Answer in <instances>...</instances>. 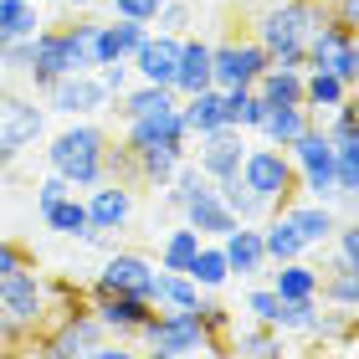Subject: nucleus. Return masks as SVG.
<instances>
[{"mask_svg":"<svg viewBox=\"0 0 359 359\" xmlns=\"http://www.w3.org/2000/svg\"><path fill=\"white\" fill-rule=\"evenodd\" d=\"M93 36H97V21L83 15L72 26H41L31 36V88L46 93L57 77H77V72H97V57H93Z\"/></svg>","mask_w":359,"mask_h":359,"instance_id":"nucleus-1","label":"nucleus"},{"mask_svg":"<svg viewBox=\"0 0 359 359\" xmlns=\"http://www.w3.org/2000/svg\"><path fill=\"white\" fill-rule=\"evenodd\" d=\"M323 15H329L323 0H277V6L262 11L252 41L267 52L272 67H298V72H303V46H308V36L323 26Z\"/></svg>","mask_w":359,"mask_h":359,"instance_id":"nucleus-2","label":"nucleus"},{"mask_svg":"<svg viewBox=\"0 0 359 359\" xmlns=\"http://www.w3.org/2000/svg\"><path fill=\"white\" fill-rule=\"evenodd\" d=\"M41 329H46V277L31 267L0 277V349H31Z\"/></svg>","mask_w":359,"mask_h":359,"instance_id":"nucleus-3","label":"nucleus"},{"mask_svg":"<svg viewBox=\"0 0 359 359\" xmlns=\"http://www.w3.org/2000/svg\"><path fill=\"white\" fill-rule=\"evenodd\" d=\"M103 149H108V128L93 118H72L46 144V165L72 190H93V185H103Z\"/></svg>","mask_w":359,"mask_h":359,"instance_id":"nucleus-4","label":"nucleus"},{"mask_svg":"<svg viewBox=\"0 0 359 359\" xmlns=\"http://www.w3.org/2000/svg\"><path fill=\"white\" fill-rule=\"evenodd\" d=\"M144 339V349H159V354H175V359H195V354H226L221 339H210L201 329V318H195V308L190 313H154L139 323V334Z\"/></svg>","mask_w":359,"mask_h":359,"instance_id":"nucleus-5","label":"nucleus"},{"mask_svg":"<svg viewBox=\"0 0 359 359\" xmlns=\"http://www.w3.org/2000/svg\"><path fill=\"white\" fill-rule=\"evenodd\" d=\"M287 159H292V170H298V195H303V201H323V205L339 201V185H334V144H329V134H323L318 123H308L303 134L287 144Z\"/></svg>","mask_w":359,"mask_h":359,"instance_id":"nucleus-6","label":"nucleus"},{"mask_svg":"<svg viewBox=\"0 0 359 359\" xmlns=\"http://www.w3.org/2000/svg\"><path fill=\"white\" fill-rule=\"evenodd\" d=\"M236 180L257 195V201H267L272 210H283V205L292 201V195H298V170H292L287 149H272V144H257V149L247 144Z\"/></svg>","mask_w":359,"mask_h":359,"instance_id":"nucleus-7","label":"nucleus"},{"mask_svg":"<svg viewBox=\"0 0 359 359\" xmlns=\"http://www.w3.org/2000/svg\"><path fill=\"white\" fill-rule=\"evenodd\" d=\"M303 67H323V72H334L339 83H349V88H354V77H359L354 26L334 21V15H323V26H318L313 36H308V46H303Z\"/></svg>","mask_w":359,"mask_h":359,"instance_id":"nucleus-8","label":"nucleus"},{"mask_svg":"<svg viewBox=\"0 0 359 359\" xmlns=\"http://www.w3.org/2000/svg\"><path fill=\"white\" fill-rule=\"evenodd\" d=\"M103 323L93 318V308H83V313H67L57 323H46V329L36 334V344H31V359H83L93 344H103Z\"/></svg>","mask_w":359,"mask_h":359,"instance_id":"nucleus-9","label":"nucleus"},{"mask_svg":"<svg viewBox=\"0 0 359 359\" xmlns=\"http://www.w3.org/2000/svg\"><path fill=\"white\" fill-rule=\"evenodd\" d=\"M267 67H272V62H267V52H262L252 36H247V41H241V36H226V41L210 46V88H221V93L252 88Z\"/></svg>","mask_w":359,"mask_h":359,"instance_id":"nucleus-10","label":"nucleus"},{"mask_svg":"<svg viewBox=\"0 0 359 359\" xmlns=\"http://www.w3.org/2000/svg\"><path fill=\"white\" fill-rule=\"evenodd\" d=\"M88 308H93V318L103 323L108 339H134L139 323L154 313V303L139 298V292H103V287H88Z\"/></svg>","mask_w":359,"mask_h":359,"instance_id":"nucleus-11","label":"nucleus"},{"mask_svg":"<svg viewBox=\"0 0 359 359\" xmlns=\"http://www.w3.org/2000/svg\"><path fill=\"white\" fill-rule=\"evenodd\" d=\"M113 97L97 88L93 72H77V77H57L52 88H46V113H62V118H97V113H108Z\"/></svg>","mask_w":359,"mask_h":359,"instance_id":"nucleus-12","label":"nucleus"},{"mask_svg":"<svg viewBox=\"0 0 359 359\" xmlns=\"http://www.w3.org/2000/svg\"><path fill=\"white\" fill-rule=\"evenodd\" d=\"M154 272L159 267L144 252H108L103 267H97V277H93V287H103V292H139V298H149Z\"/></svg>","mask_w":359,"mask_h":359,"instance_id":"nucleus-13","label":"nucleus"},{"mask_svg":"<svg viewBox=\"0 0 359 359\" xmlns=\"http://www.w3.org/2000/svg\"><path fill=\"white\" fill-rule=\"evenodd\" d=\"M83 205H88V226L93 231H123L128 221H134V185H113V180H103V185H93L83 195Z\"/></svg>","mask_w":359,"mask_h":359,"instance_id":"nucleus-14","label":"nucleus"},{"mask_svg":"<svg viewBox=\"0 0 359 359\" xmlns=\"http://www.w3.org/2000/svg\"><path fill=\"white\" fill-rule=\"evenodd\" d=\"M175 62H180V36H165V31H149V36L139 41V52L128 57V72H134V83L170 88V83H175Z\"/></svg>","mask_w":359,"mask_h":359,"instance_id":"nucleus-15","label":"nucleus"},{"mask_svg":"<svg viewBox=\"0 0 359 359\" xmlns=\"http://www.w3.org/2000/svg\"><path fill=\"white\" fill-rule=\"evenodd\" d=\"M123 144L128 149H159V144H190V128L175 108H154L144 118H123Z\"/></svg>","mask_w":359,"mask_h":359,"instance_id":"nucleus-16","label":"nucleus"},{"mask_svg":"<svg viewBox=\"0 0 359 359\" xmlns=\"http://www.w3.org/2000/svg\"><path fill=\"white\" fill-rule=\"evenodd\" d=\"M241 154H247V134L241 128H216V134H201V149H195L190 165L205 180H231L241 170Z\"/></svg>","mask_w":359,"mask_h":359,"instance_id":"nucleus-17","label":"nucleus"},{"mask_svg":"<svg viewBox=\"0 0 359 359\" xmlns=\"http://www.w3.org/2000/svg\"><path fill=\"white\" fill-rule=\"evenodd\" d=\"M283 216L292 221V231L303 236V247H308V252H323V247H329V236H334V226H339L334 205H323V201H303V195H292V201L283 205Z\"/></svg>","mask_w":359,"mask_h":359,"instance_id":"nucleus-18","label":"nucleus"},{"mask_svg":"<svg viewBox=\"0 0 359 359\" xmlns=\"http://www.w3.org/2000/svg\"><path fill=\"white\" fill-rule=\"evenodd\" d=\"M46 134V108H36L31 97H0V139H11L15 149L36 144Z\"/></svg>","mask_w":359,"mask_h":359,"instance_id":"nucleus-19","label":"nucleus"},{"mask_svg":"<svg viewBox=\"0 0 359 359\" xmlns=\"http://www.w3.org/2000/svg\"><path fill=\"white\" fill-rule=\"evenodd\" d=\"M180 216H185V226H190V231H201V241H221V236L236 226V216L221 205L216 185H205L201 195H195V201H185V205H180Z\"/></svg>","mask_w":359,"mask_h":359,"instance_id":"nucleus-20","label":"nucleus"},{"mask_svg":"<svg viewBox=\"0 0 359 359\" xmlns=\"http://www.w3.org/2000/svg\"><path fill=\"white\" fill-rule=\"evenodd\" d=\"M221 252H226V267H231V277H257L267 272V252H262V231L257 226H231V231L221 236Z\"/></svg>","mask_w":359,"mask_h":359,"instance_id":"nucleus-21","label":"nucleus"},{"mask_svg":"<svg viewBox=\"0 0 359 359\" xmlns=\"http://www.w3.org/2000/svg\"><path fill=\"white\" fill-rule=\"evenodd\" d=\"M201 88H210V41L180 36V62H175L170 93H175V97H190V93H201Z\"/></svg>","mask_w":359,"mask_h":359,"instance_id":"nucleus-22","label":"nucleus"},{"mask_svg":"<svg viewBox=\"0 0 359 359\" xmlns=\"http://www.w3.org/2000/svg\"><path fill=\"white\" fill-rule=\"evenodd\" d=\"M149 36V26H139V21H97V36H93V57H97V67L103 62H128L139 52V41Z\"/></svg>","mask_w":359,"mask_h":359,"instance_id":"nucleus-23","label":"nucleus"},{"mask_svg":"<svg viewBox=\"0 0 359 359\" xmlns=\"http://www.w3.org/2000/svg\"><path fill=\"white\" fill-rule=\"evenodd\" d=\"M41 221L46 226H52V231L57 236H72V241H93V247H108V236L103 231H93V226H88V205H83V195H62V201L57 205H46L41 210ZM113 252V247H108Z\"/></svg>","mask_w":359,"mask_h":359,"instance_id":"nucleus-24","label":"nucleus"},{"mask_svg":"<svg viewBox=\"0 0 359 359\" xmlns=\"http://www.w3.org/2000/svg\"><path fill=\"white\" fill-rule=\"evenodd\" d=\"M226 354L236 359H287V334L277 329H262V323H247V329H231L226 334Z\"/></svg>","mask_w":359,"mask_h":359,"instance_id":"nucleus-25","label":"nucleus"},{"mask_svg":"<svg viewBox=\"0 0 359 359\" xmlns=\"http://www.w3.org/2000/svg\"><path fill=\"white\" fill-rule=\"evenodd\" d=\"M180 118H185L190 139L226 128V97H221V88H201V93H190V97H180Z\"/></svg>","mask_w":359,"mask_h":359,"instance_id":"nucleus-26","label":"nucleus"},{"mask_svg":"<svg viewBox=\"0 0 359 359\" xmlns=\"http://www.w3.org/2000/svg\"><path fill=\"white\" fill-rule=\"evenodd\" d=\"M185 149L190 144H159V149H134V175H139V185H149V190H165L175 170L185 165Z\"/></svg>","mask_w":359,"mask_h":359,"instance_id":"nucleus-27","label":"nucleus"},{"mask_svg":"<svg viewBox=\"0 0 359 359\" xmlns=\"http://www.w3.org/2000/svg\"><path fill=\"white\" fill-rule=\"evenodd\" d=\"M257 231H262V252H267V267H277V262H298V257H308L303 236L292 231V221L283 216V210H272L267 221H257Z\"/></svg>","mask_w":359,"mask_h":359,"instance_id":"nucleus-28","label":"nucleus"},{"mask_svg":"<svg viewBox=\"0 0 359 359\" xmlns=\"http://www.w3.org/2000/svg\"><path fill=\"white\" fill-rule=\"evenodd\" d=\"M318 277H323V267H313L308 257H298V262H277L267 287L283 303H303V298H318Z\"/></svg>","mask_w":359,"mask_h":359,"instance_id":"nucleus-29","label":"nucleus"},{"mask_svg":"<svg viewBox=\"0 0 359 359\" xmlns=\"http://www.w3.org/2000/svg\"><path fill=\"white\" fill-rule=\"evenodd\" d=\"M354 97V88L349 83H339L334 72H323V67H303V108L313 113H334L339 103H349Z\"/></svg>","mask_w":359,"mask_h":359,"instance_id":"nucleus-30","label":"nucleus"},{"mask_svg":"<svg viewBox=\"0 0 359 359\" xmlns=\"http://www.w3.org/2000/svg\"><path fill=\"white\" fill-rule=\"evenodd\" d=\"M252 93L262 97L267 108H298L303 103V72L298 67H267L252 83Z\"/></svg>","mask_w":359,"mask_h":359,"instance_id":"nucleus-31","label":"nucleus"},{"mask_svg":"<svg viewBox=\"0 0 359 359\" xmlns=\"http://www.w3.org/2000/svg\"><path fill=\"white\" fill-rule=\"evenodd\" d=\"M149 303L159 308V313H190V308L201 303V287H195L185 272H154Z\"/></svg>","mask_w":359,"mask_h":359,"instance_id":"nucleus-32","label":"nucleus"},{"mask_svg":"<svg viewBox=\"0 0 359 359\" xmlns=\"http://www.w3.org/2000/svg\"><path fill=\"white\" fill-rule=\"evenodd\" d=\"M308 123H318V118H313L303 103H298V108H267L262 123H257V134H262V144H272V149H287V144L298 139Z\"/></svg>","mask_w":359,"mask_h":359,"instance_id":"nucleus-33","label":"nucleus"},{"mask_svg":"<svg viewBox=\"0 0 359 359\" xmlns=\"http://www.w3.org/2000/svg\"><path fill=\"white\" fill-rule=\"evenodd\" d=\"M185 277H190L201 292H221L226 283H231V267H226L221 241H201V247H195V257H190V267H185Z\"/></svg>","mask_w":359,"mask_h":359,"instance_id":"nucleus-34","label":"nucleus"},{"mask_svg":"<svg viewBox=\"0 0 359 359\" xmlns=\"http://www.w3.org/2000/svg\"><path fill=\"white\" fill-rule=\"evenodd\" d=\"M216 195H221V205L231 210L241 226H257V221H267V216H272V205H267V201H257V195L241 185L236 175H231V180H216Z\"/></svg>","mask_w":359,"mask_h":359,"instance_id":"nucleus-35","label":"nucleus"},{"mask_svg":"<svg viewBox=\"0 0 359 359\" xmlns=\"http://www.w3.org/2000/svg\"><path fill=\"white\" fill-rule=\"evenodd\" d=\"M41 31V15H36V0H6L0 6V46L11 41H26Z\"/></svg>","mask_w":359,"mask_h":359,"instance_id":"nucleus-36","label":"nucleus"},{"mask_svg":"<svg viewBox=\"0 0 359 359\" xmlns=\"http://www.w3.org/2000/svg\"><path fill=\"white\" fill-rule=\"evenodd\" d=\"M221 97H226V128L257 134V123H262V113H267L262 97H257L252 88H231V93H221Z\"/></svg>","mask_w":359,"mask_h":359,"instance_id":"nucleus-37","label":"nucleus"},{"mask_svg":"<svg viewBox=\"0 0 359 359\" xmlns=\"http://www.w3.org/2000/svg\"><path fill=\"white\" fill-rule=\"evenodd\" d=\"M318 303L323 308H344V313H359V272H329L318 277Z\"/></svg>","mask_w":359,"mask_h":359,"instance_id":"nucleus-38","label":"nucleus"},{"mask_svg":"<svg viewBox=\"0 0 359 359\" xmlns=\"http://www.w3.org/2000/svg\"><path fill=\"white\" fill-rule=\"evenodd\" d=\"M195 247H201V231H190V226H175L165 231V247H159V272H185Z\"/></svg>","mask_w":359,"mask_h":359,"instance_id":"nucleus-39","label":"nucleus"},{"mask_svg":"<svg viewBox=\"0 0 359 359\" xmlns=\"http://www.w3.org/2000/svg\"><path fill=\"white\" fill-rule=\"evenodd\" d=\"M195 318H201V329H205L210 339H221V344H226V334L236 329V323H231V308H226L216 292H201V303H195Z\"/></svg>","mask_w":359,"mask_h":359,"instance_id":"nucleus-40","label":"nucleus"},{"mask_svg":"<svg viewBox=\"0 0 359 359\" xmlns=\"http://www.w3.org/2000/svg\"><path fill=\"white\" fill-rule=\"evenodd\" d=\"M329 247H334V267L339 272H359V226L354 221H339L334 226Z\"/></svg>","mask_w":359,"mask_h":359,"instance_id":"nucleus-41","label":"nucleus"},{"mask_svg":"<svg viewBox=\"0 0 359 359\" xmlns=\"http://www.w3.org/2000/svg\"><path fill=\"white\" fill-rule=\"evenodd\" d=\"M318 318V298H303V303H283L277 313V334H308Z\"/></svg>","mask_w":359,"mask_h":359,"instance_id":"nucleus-42","label":"nucleus"},{"mask_svg":"<svg viewBox=\"0 0 359 359\" xmlns=\"http://www.w3.org/2000/svg\"><path fill=\"white\" fill-rule=\"evenodd\" d=\"M247 313H252V323H262V329H277L283 298H277L272 287H252V292H247Z\"/></svg>","mask_w":359,"mask_h":359,"instance_id":"nucleus-43","label":"nucleus"},{"mask_svg":"<svg viewBox=\"0 0 359 359\" xmlns=\"http://www.w3.org/2000/svg\"><path fill=\"white\" fill-rule=\"evenodd\" d=\"M154 26L165 31V36H190V6L185 0H165V6H159V15H154Z\"/></svg>","mask_w":359,"mask_h":359,"instance_id":"nucleus-44","label":"nucleus"},{"mask_svg":"<svg viewBox=\"0 0 359 359\" xmlns=\"http://www.w3.org/2000/svg\"><path fill=\"white\" fill-rule=\"evenodd\" d=\"M165 0H108V11L118 15V21H139V26H154V15Z\"/></svg>","mask_w":359,"mask_h":359,"instance_id":"nucleus-45","label":"nucleus"},{"mask_svg":"<svg viewBox=\"0 0 359 359\" xmlns=\"http://www.w3.org/2000/svg\"><path fill=\"white\" fill-rule=\"evenodd\" d=\"M93 77H97V88H103L108 97H118V93H123L128 83H134V72H128V62H103V67H97Z\"/></svg>","mask_w":359,"mask_h":359,"instance_id":"nucleus-46","label":"nucleus"},{"mask_svg":"<svg viewBox=\"0 0 359 359\" xmlns=\"http://www.w3.org/2000/svg\"><path fill=\"white\" fill-rule=\"evenodd\" d=\"M62 195H72V185H67V180H62L57 170H46V180L36 185V210H46V205H57Z\"/></svg>","mask_w":359,"mask_h":359,"instance_id":"nucleus-47","label":"nucleus"},{"mask_svg":"<svg viewBox=\"0 0 359 359\" xmlns=\"http://www.w3.org/2000/svg\"><path fill=\"white\" fill-rule=\"evenodd\" d=\"M26 67H31V36L0 46V72H26Z\"/></svg>","mask_w":359,"mask_h":359,"instance_id":"nucleus-48","label":"nucleus"},{"mask_svg":"<svg viewBox=\"0 0 359 359\" xmlns=\"http://www.w3.org/2000/svg\"><path fill=\"white\" fill-rule=\"evenodd\" d=\"M83 359H139V349L128 344V339H103V344H93Z\"/></svg>","mask_w":359,"mask_h":359,"instance_id":"nucleus-49","label":"nucleus"},{"mask_svg":"<svg viewBox=\"0 0 359 359\" xmlns=\"http://www.w3.org/2000/svg\"><path fill=\"white\" fill-rule=\"evenodd\" d=\"M21 267H31L26 247H15V241H0V277H11V272H21Z\"/></svg>","mask_w":359,"mask_h":359,"instance_id":"nucleus-50","label":"nucleus"},{"mask_svg":"<svg viewBox=\"0 0 359 359\" xmlns=\"http://www.w3.org/2000/svg\"><path fill=\"white\" fill-rule=\"evenodd\" d=\"M329 6H334V21L359 26V0H329Z\"/></svg>","mask_w":359,"mask_h":359,"instance_id":"nucleus-51","label":"nucleus"},{"mask_svg":"<svg viewBox=\"0 0 359 359\" xmlns=\"http://www.w3.org/2000/svg\"><path fill=\"white\" fill-rule=\"evenodd\" d=\"M15 154H21V149H15L11 139H0V170H11V165H15Z\"/></svg>","mask_w":359,"mask_h":359,"instance_id":"nucleus-52","label":"nucleus"},{"mask_svg":"<svg viewBox=\"0 0 359 359\" xmlns=\"http://www.w3.org/2000/svg\"><path fill=\"white\" fill-rule=\"evenodd\" d=\"M62 6H72V11H93L97 0H62Z\"/></svg>","mask_w":359,"mask_h":359,"instance_id":"nucleus-53","label":"nucleus"},{"mask_svg":"<svg viewBox=\"0 0 359 359\" xmlns=\"http://www.w3.org/2000/svg\"><path fill=\"white\" fill-rule=\"evenodd\" d=\"M139 359H175V354H159V349H139Z\"/></svg>","mask_w":359,"mask_h":359,"instance_id":"nucleus-54","label":"nucleus"},{"mask_svg":"<svg viewBox=\"0 0 359 359\" xmlns=\"http://www.w3.org/2000/svg\"><path fill=\"white\" fill-rule=\"evenodd\" d=\"M195 359H226V354H195Z\"/></svg>","mask_w":359,"mask_h":359,"instance_id":"nucleus-55","label":"nucleus"},{"mask_svg":"<svg viewBox=\"0 0 359 359\" xmlns=\"http://www.w3.org/2000/svg\"><path fill=\"white\" fill-rule=\"evenodd\" d=\"M46 6H62V0H46Z\"/></svg>","mask_w":359,"mask_h":359,"instance_id":"nucleus-56","label":"nucleus"},{"mask_svg":"<svg viewBox=\"0 0 359 359\" xmlns=\"http://www.w3.org/2000/svg\"><path fill=\"white\" fill-rule=\"evenodd\" d=\"M0 359H11V354H0Z\"/></svg>","mask_w":359,"mask_h":359,"instance_id":"nucleus-57","label":"nucleus"},{"mask_svg":"<svg viewBox=\"0 0 359 359\" xmlns=\"http://www.w3.org/2000/svg\"><path fill=\"white\" fill-rule=\"evenodd\" d=\"M0 6H6V0H0Z\"/></svg>","mask_w":359,"mask_h":359,"instance_id":"nucleus-58","label":"nucleus"}]
</instances>
